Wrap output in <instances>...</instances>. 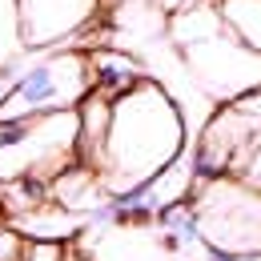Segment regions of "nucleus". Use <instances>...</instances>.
<instances>
[{"label":"nucleus","instance_id":"obj_10","mask_svg":"<svg viewBox=\"0 0 261 261\" xmlns=\"http://www.w3.org/2000/svg\"><path fill=\"white\" fill-rule=\"evenodd\" d=\"M105 185H100V177L89 169V165H68L65 173H57L53 181H48V201L53 205H61V209H68V213H93L100 201H105Z\"/></svg>","mask_w":261,"mask_h":261},{"label":"nucleus","instance_id":"obj_4","mask_svg":"<svg viewBox=\"0 0 261 261\" xmlns=\"http://www.w3.org/2000/svg\"><path fill=\"white\" fill-rule=\"evenodd\" d=\"M193 213L201 241L213 257L261 253V189L241 177H213L193 185Z\"/></svg>","mask_w":261,"mask_h":261},{"label":"nucleus","instance_id":"obj_17","mask_svg":"<svg viewBox=\"0 0 261 261\" xmlns=\"http://www.w3.org/2000/svg\"><path fill=\"white\" fill-rule=\"evenodd\" d=\"M8 85H12V76H0V100H4V93H8Z\"/></svg>","mask_w":261,"mask_h":261},{"label":"nucleus","instance_id":"obj_8","mask_svg":"<svg viewBox=\"0 0 261 261\" xmlns=\"http://www.w3.org/2000/svg\"><path fill=\"white\" fill-rule=\"evenodd\" d=\"M76 253L85 261H173L157 221H109L85 225L72 237Z\"/></svg>","mask_w":261,"mask_h":261},{"label":"nucleus","instance_id":"obj_11","mask_svg":"<svg viewBox=\"0 0 261 261\" xmlns=\"http://www.w3.org/2000/svg\"><path fill=\"white\" fill-rule=\"evenodd\" d=\"M89 72H93V89L105 93L109 100L121 97L125 89H133L145 76L141 61H133L121 48H89Z\"/></svg>","mask_w":261,"mask_h":261},{"label":"nucleus","instance_id":"obj_5","mask_svg":"<svg viewBox=\"0 0 261 261\" xmlns=\"http://www.w3.org/2000/svg\"><path fill=\"white\" fill-rule=\"evenodd\" d=\"M68 165H76V109L0 121V181H53Z\"/></svg>","mask_w":261,"mask_h":261},{"label":"nucleus","instance_id":"obj_6","mask_svg":"<svg viewBox=\"0 0 261 261\" xmlns=\"http://www.w3.org/2000/svg\"><path fill=\"white\" fill-rule=\"evenodd\" d=\"M257 145H261V89H253V93L225 100L209 117V125L201 129V141L189 153L197 181L237 177Z\"/></svg>","mask_w":261,"mask_h":261},{"label":"nucleus","instance_id":"obj_13","mask_svg":"<svg viewBox=\"0 0 261 261\" xmlns=\"http://www.w3.org/2000/svg\"><path fill=\"white\" fill-rule=\"evenodd\" d=\"M20 57H24V44H20L16 0H0V76H12Z\"/></svg>","mask_w":261,"mask_h":261},{"label":"nucleus","instance_id":"obj_2","mask_svg":"<svg viewBox=\"0 0 261 261\" xmlns=\"http://www.w3.org/2000/svg\"><path fill=\"white\" fill-rule=\"evenodd\" d=\"M169 40L177 44V53H181L185 68L193 72V81L221 105L241 97V93L261 89V57L249 53L221 24L213 0L169 12Z\"/></svg>","mask_w":261,"mask_h":261},{"label":"nucleus","instance_id":"obj_3","mask_svg":"<svg viewBox=\"0 0 261 261\" xmlns=\"http://www.w3.org/2000/svg\"><path fill=\"white\" fill-rule=\"evenodd\" d=\"M93 93L89 72V48H48V53H24L12 72V85L0 100V121H20L40 113L76 109Z\"/></svg>","mask_w":261,"mask_h":261},{"label":"nucleus","instance_id":"obj_15","mask_svg":"<svg viewBox=\"0 0 261 261\" xmlns=\"http://www.w3.org/2000/svg\"><path fill=\"white\" fill-rule=\"evenodd\" d=\"M165 12H181V8H189V4H201V0H157Z\"/></svg>","mask_w":261,"mask_h":261},{"label":"nucleus","instance_id":"obj_7","mask_svg":"<svg viewBox=\"0 0 261 261\" xmlns=\"http://www.w3.org/2000/svg\"><path fill=\"white\" fill-rule=\"evenodd\" d=\"M105 12V0H16L24 53L76 48L72 40L89 33Z\"/></svg>","mask_w":261,"mask_h":261},{"label":"nucleus","instance_id":"obj_16","mask_svg":"<svg viewBox=\"0 0 261 261\" xmlns=\"http://www.w3.org/2000/svg\"><path fill=\"white\" fill-rule=\"evenodd\" d=\"M213 261H261V253H241V257H213Z\"/></svg>","mask_w":261,"mask_h":261},{"label":"nucleus","instance_id":"obj_14","mask_svg":"<svg viewBox=\"0 0 261 261\" xmlns=\"http://www.w3.org/2000/svg\"><path fill=\"white\" fill-rule=\"evenodd\" d=\"M237 177H241L245 185H253V189H261V145L253 149V153H249V161L241 165V173H237Z\"/></svg>","mask_w":261,"mask_h":261},{"label":"nucleus","instance_id":"obj_9","mask_svg":"<svg viewBox=\"0 0 261 261\" xmlns=\"http://www.w3.org/2000/svg\"><path fill=\"white\" fill-rule=\"evenodd\" d=\"M4 225L16 229L24 241H57V245H65V241H72L85 229V217L68 213V209L53 205V201H44V205H36L29 213H20V217H8Z\"/></svg>","mask_w":261,"mask_h":261},{"label":"nucleus","instance_id":"obj_1","mask_svg":"<svg viewBox=\"0 0 261 261\" xmlns=\"http://www.w3.org/2000/svg\"><path fill=\"white\" fill-rule=\"evenodd\" d=\"M185 141L189 129L181 105L169 97L161 81L141 76L133 89L109 100V129L93 161V173L100 177L105 193L137 189L177 161L185 153Z\"/></svg>","mask_w":261,"mask_h":261},{"label":"nucleus","instance_id":"obj_12","mask_svg":"<svg viewBox=\"0 0 261 261\" xmlns=\"http://www.w3.org/2000/svg\"><path fill=\"white\" fill-rule=\"evenodd\" d=\"M213 8L229 33L261 57V0H213Z\"/></svg>","mask_w":261,"mask_h":261}]
</instances>
